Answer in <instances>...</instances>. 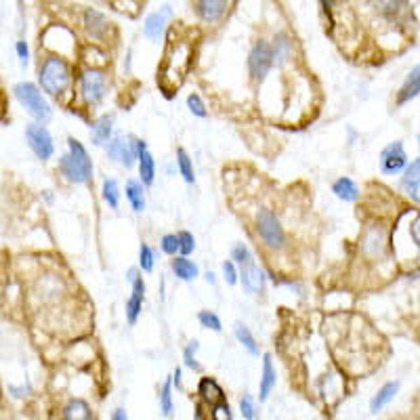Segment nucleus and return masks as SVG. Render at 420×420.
<instances>
[{
  "label": "nucleus",
  "mask_w": 420,
  "mask_h": 420,
  "mask_svg": "<svg viewBox=\"0 0 420 420\" xmlns=\"http://www.w3.org/2000/svg\"><path fill=\"white\" fill-rule=\"evenodd\" d=\"M70 143V153H66L61 158V171L68 177V181L72 183H86L93 177V162L90 155L86 153V149L82 147L80 141H76L74 137L68 139Z\"/></svg>",
  "instance_id": "1"
},
{
  "label": "nucleus",
  "mask_w": 420,
  "mask_h": 420,
  "mask_svg": "<svg viewBox=\"0 0 420 420\" xmlns=\"http://www.w3.org/2000/svg\"><path fill=\"white\" fill-rule=\"evenodd\" d=\"M72 80V72L66 59L48 57L40 68V86L48 95H61Z\"/></svg>",
  "instance_id": "2"
},
{
  "label": "nucleus",
  "mask_w": 420,
  "mask_h": 420,
  "mask_svg": "<svg viewBox=\"0 0 420 420\" xmlns=\"http://www.w3.org/2000/svg\"><path fill=\"white\" fill-rule=\"evenodd\" d=\"M15 97L19 99V103L28 110V114L32 118H36L38 122H48L50 120V105L42 97V93H40V88L36 84L19 82L15 86Z\"/></svg>",
  "instance_id": "3"
},
{
  "label": "nucleus",
  "mask_w": 420,
  "mask_h": 420,
  "mask_svg": "<svg viewBox=\"0 0 420 420\" xmlns=\"http://www.w3.org/2000/svg\"><path fill=\"white\" fill-rule=\"evenodd\" d=\"M256 231H258L260 240L265 242L269 248H282L284 242H286V236H284V229H282L278 217L271 213V210H267V208L258 210V215H256Z\"/></svg>",
  "instance_id": "4"
},
{
  "label": "nucleus",
  "mask_w": 420,
  "mask_h": 420,
  "mask_svg": "<svg viewBox=\"0 0 420 420\" xmlns=\"http://www.w3.org/2000/svg\"><path fill=\"white\" fill-rule=\"evenodd\" d=\"M271 66H274L271 46H269L265 40H258V42L252 46L250 55H248V70H250L252 80L260 82L262 78L267 76V72L271 70Z\"/></svg>",
  "instance_id": "5"
},
{
  "label": "nucleus",
  "mask_w": 420,
  "mask_h": 420,
  "mask_svg": "<svg viewBox=\"0 0 420 420\" xmlns=\"http://www.w3.org/2000/svg\"><path fill=\"white\" fill-rule=\"evenodd\" d=\"M26 139H28L32 151L40 158V160H48V158L52 155V151H55L52 137L42 124H30L26 128Z\"/></svg>",
  "instance_id": "6"
},
{
  "label": "nucleus",
  "mask_w": 420,
  "mask_h": 420,
  "mask_svg": "<svg viewBox=\"0 0 420 420\" xmlns=\"http://www.w3.org/2000/svg\"><path fill=\"white\" fill-rule=\"evenodd\" d=\"M80 90L88 105H97L105 95V76L99 70H86L80 78Z\"/></svg>",
  "instance_id": "7"
},
{
  "label": "nucleus",
  "mask_w": 420,
  "mask_h": 420,
  "mask_svg": "<svg viewBox=\"0 0 420 420\" xmlns=\"http://www.w3.org/2000/svg\"><path fill=\"white\" fill-rule=\"evenodd\" d=\"M408 164V155L405 149L401 145V141H395L391 145H387L381 153V171L385 175H397L399 171H403Z\"/></svg>",
  "instance_id": "8"
},
{
  "label": "nucleus",
  "mask_w": 420,
  "mask_h": 420,
  "mask_svg": "<svg viewBox=\"0 0 420 420\" xmlns=\"http://www.w3.org/2000/svg\"><path fill=\"white\" fill-rule=\"evenodd\" d=\"M385 246H387L385 227H381V225H370V227L363 231L361 250H363L365 256H370V258L383 256V254H385Z\"/></svg>",
  "instance_id": "9"
},
{
  "label": "nucleus",
  "mask_w": 420,
  "mask_h": 420,
  "mask_svg": "<svg viewBox=\"0 0 420 420\" xmlns=\"http://www.w3.org/2000/svg\"><path fill=\"white\" fill-rule=\"evenodd\" d=\"M242 280V286L248 294H258L265 288V274H262L260 267H256V262L250 260L246 265H242V276H238Z\"/></svg>",
  "instance_id": "10"
},
{
  "label": "nucleus",
  "mask_w": 420,
  "mask_h": 420,
  "mask_svg": "<svg viewBox=\"0 0 420 420\" xmlns=\"http://www.w3.org/2000/svg\"><path fill=\"white\" fill-rule=\"evenodd\" d=\"M171 17V7H162V11H158V13H151L145 17V23H143V34L158 42L162 38L164 34V28H166V19Z\"/></svg>",
  "instance_id": "11"
},
{
  "label": "nucleus",
  "mask_w": 420,
  "mask_h": 420,
  "mask_svg": "<svg viewBox=\"0 0 420 420\" xmlns=\"http://www.w3.org/2000/svg\"><path fill=\"white\" fill-rule=\"evenodd\" d=\"M108 153L114 158V160H118L122 166L131 169L135 164V158H137V149L133 147V143L124 137H116L110 147H108Z\"/></svg>",
  "instance_id": "12"
},
{
  "label": "nucleus",
  "mask_w": 420,
  "mask_h": 420,
  "mask_svg": "<svg viewBox=\"0 0 420 420\" xmlns=\"http://www.w3.org/2000/svg\"><path fill=\"white\" fill-rule=\"evenodd\" d=\"M84 28L88 32V36H93L95 40H101L105 38V34H108V19H105L103 13H99L97 9H86L84 11Z\"/></svg>",
  "instance_id": "13"
},
{
  "label": "nucleus",
  "mask_w": 420,
  "mask_h": 420,
  "mask_svg": "<svg viewBox=\"0 0 420 420\" xmlns=\"http://www.w3.org/2000/svg\"><path fill=\"white\" fill-rule=\"evenodd\" d=\"M195 11L204 21L215 23L227 13V3H223V0H200V3H195Z\"/></svg>",
  "instance_id": "14"
},
{
  "label": "nucleus",
  "mask_w": 420,
  "mask_h": 420,
  "mask_svg": "<svg viewBox=\"0 0 420 420\" xmlns=\"http://www.w3.org/2000/svg\"><path fill=\"white\" fill-rule=\"evenodd\" d=\"M143 296H145V284H143V278H135L133 280V292H131V298L126 303V318H128V324H135L139 313H141V307H143Z\"/></svg>",
  "instance_id": "15"
},
{
  "label": "nucleus",
  "mask_w": 420,
  "mask_h": 420,
  "mask_svg": "<svg viewBox=\"0 0 420 420\" xmlns=\"http://www.w3.org/2000/svg\"><path fill=\"white\" fill-rule=\"evenodd\" d=\"M401 189L408 198H412L414 202H418V193H420V162L414 160L405 173H403V179H401Z\"/></svg>",
  "instance_id": "16"
},
{
  "label": "nucleus",
  "mask_w": 420,
  "mask_h": 420,
  "mask_svg": "<svg viewBox=\"0 0 420 420\" xmlns=\"http://www.w3.org/2000/svg\"><path fill=\"white\" fill-rule=\"evenodd\" d=\"M276 387V370H274V361L271 355L267 353L262 357V376H260V387H258V397L260 401H265L269 397V393Z\"/></svg>",
  "instance_id": "17"
},
{
  "label": "nucleus",
  "mask_w": 420,
  "mask_h": 420,
  "mask_svg": "<svg viewBox=\"0 0 420 420\" xmlns=\"http://www.w3.org/2000/svg\"><path fill=\"white\" fill-rule=\"evenodd\" d=\"M112 116H101L95 124H93V128H90V139H93V143L95 145H105L110 141V137H112Z\"/></svg>",
  "instance_id": "18"
},
{
  "label": "nucleus",
  "mask_w": 420,
  "mask_h": 420,
  "mask_svg": "<svg viewBox=\"0 0 420 420\" xmlns=\"http://www.w3.org/2000/svg\"><path fill=\"white\" fill-rule=\"evenodd\" d=\"M418 93H420V68L416 66V68L410 72L405 84L401 86V90H399V95H397V103L401 105V103H405V101L418 97Z\"/></svg>",
  "instance_id": "19"
},
{
  "label": "nucleus",
  "mask_w": 420,
  "mask_h": 420,
  "mask_svg": "<svg viewBox=\"0 0 420 420\" xmlns=\"http://www.w3.org/2000/svg\"><path fill=\"white\" fill-rule=\"evenodd\" d=\"M64 420H90V408L84 399H70L64 408Z\"/></svg>",
  "instance_id": "20"
},
{
  "label": "nucleus",
  "mask_w": 420,
  "mask_h": 420,
  "mask_svg": "<svg viewBox=\"0 0 420 420\" xmlns=\"http://www.w3.org/2000/svg\"><path fill=\"white\" fill-rule=\"evenodd\" d=\"M173 271H175V276H177L179 280H183V282H191V280H195L198 274H200L195 262H191V260L185 258V256H179V258L173 260Z\"/></svg>",
  "instance_id": "21"
},
{
  "label": "nucleus",
  "mask_w": 420,
  "mask_h": 420,
  "mask_svg": "<svg viewBox=\"0 0 420 420\" xmlns=\"http://www.w3.org/2000/svg\"><path fill=\"white\" fill-rule=\"evenodd\" d=\"M399 391V383H387L376 395H374V399L370 401V410L376 414V412H381L389 401H393V397H395V393Z\"/></svg>",
  "instance_id": "22"
},
{
  "label": "nucleus",
  "mask_w": 420,
  "mask_h": 420,
  "mask_svg": "<svg viewBox=\"0 0 420 420\" xmlns=\"http://www.w3.org/2000/svg\"><path fill=\"white\" fill-rule=\"evenodd\" d=\"M137 160H139V173H141V179L145 185H151L153 179H155V162L151 153L145 149V151H139L137 153Z\"/></svg>",
  "instance_id": "23"
},
{
  "label": "nucleus",
  "mask_w": 420,
  "mask_h": 420,
  "mask_svg": "<svg viewBox=\"0 0 420 420\" xmlns=\"http://www.w3.org/2000/svg\"><path fill=\"white\" fill-rule=\"evenodd\" d=\"M271 55H274V61L278 64H286L292 55V42L288 40L286 34H278L276 36V44L271 48Z\"/></svg>",
  "instance_id": "24"
},
{
  "label": "nucleus",
  "mask_w": 420,
  "mask_h": 420,
  "mask_svg": "<svg viewBox=\"0 0 420 420\" xmlns=\"http://www.w3.org/2000/svg\"><path fill=\"white\" fill-rule=\"evenodd\" d=\"M200 395L210 403H221L223 401V389L213 379H202L200 381Z\"/></svg>",
  "instance_id": "25"
},
{
  "label": "nucleus",
  "mask_w": 420,
  "mask_h": 420,
  "mask_svg": "<svg viewBox=\"0 0 420 420\" xmlns=\"http://www.w3.org/2000/svg\"><path fill=\"white\" fill-rule=\"evenodd\" d=\"M332 191L341 198V200H345V202H355L357 198H359V191H357V185L349 179V177H343V179H338L334 185H332Z\"/></svg>",
  "instance_id": "26"
},
{
  "label": "nucleus",
  "mask_w": 420,
  "mask_h": 420,
  "mask_svg": "<svg viewBox=\"0 0 420 420\" xmlns=\"http://www.w3.org/2000/svg\"><path fill=\"white\" fill-rule=\"evenodd\" d=\"M126 198H128L135 213H143V210H145V195H143V185L139 181H128L126 183Z\"/></svg>",
  "instance_id": "27"
},
{
  "label": "nucleus",
  "mask_w": 420,
  "mask_h": 420,
  "mask_svg": "<svg viewBox=\"0 0 420 420\" xmlns=\"http://www.w3.org/2000/svg\"><path fill=\"white\" fill-rule=\"evenodd\" d=\"M236 338L248 349V353L250 355H258V345H256V341H254V336H252V332L248 330V326H244L242 322H236Z\"/></svg>",
  "instance_id": "28"
},
{
  "label": "nucleus",
  "mask_w": 420,
  "mask_h": 420,
  "mask_svg": "<svg viewBox=\"0 0 420 420\" xmlns=\"http://www.w3.org/2000/svg\"><path fill=\"white\" fill-rule=\"evenodd\" d=\"M177 164H179V171H181V175H183V179L187 181V183H193V166H191V160H189V155H187V151L185 149H179L177 151Z\"/></svg>",
  "instance_id": "29"
},
{
  "label": "nucleus",
  "mask_w": 420,
  "mask_h": 420,
  "mask_svg": "<svg viewBox=\"0 0 420 420\" xmlns=\"http://www.w3.org/2000/svg\"><path fill=\"white\" fill-rule=\"evenodd\" d=\"M103 200L108 202L112 208H118L120 204V193H118V183L114 179H108L103 183Z\"/></svg>",
  "instance_id": "30"
},
{
  "label": "nucleus",
  "mask_w": 420,
  "mask_h": 420,
  "mask_svg": "<svg viewBox=\"0 0 420 420\" xmlns=\"http://www.w3.org/2000/svg\"><path fill=\"white\" fill-rule=\"evenodd\" d=\"M198 320H200V324H202L204 328H210V330H215V332H221V330H223L219 315L213 313V311H200Z\"/></svg>",
  "instance_id": "31"
},
{
  "label": "nucleus",
  "mask_w": 420,
  "mask_h": 420,
  "mask_svg": "<svg viewBox=\"0 0 420 420\" xmlns=\"http://www.w3.org/2000/svg\"><path fill=\"white\" fill-rule=\"evenodd\" d=\"M171 387H173V383L166 381V383L162 385V393H160V410H162V414H164L166 418L173 414V395H171Z\"/></svg>",
  "instance_id": "32"
},
{
  "label": "nucleus",
  "mask_w": 420,
  "mask_h": 420,
  "mask_svg": "<svg viewBox=\"0 0 420 420\" xmlns=\"http://www.w3.org/2000/svg\"><path fill=\"white\" fill-rule=\"evenodd\" d=\"M177 240H179V252L187 258V254H191L193 248H195L193 236L189 231H181V233H177Z\"/></svg>",
  "instance_id": "33"
},
{
  "label": "nucleus",
  "mask_w": 420,
  "mask_h": 420,
  "mask_svg": "<svg viewBox=\"0 0 420 420\" xmlns=\"http://www.w3.org/2000/svg\"><path fill=\"white\" fill-rule=\"evenodd\" d=\"M139 265L143 271H151L153 269V252L147 244H141V250H139Z\"/></svg>",
  "instance_id": "34"
},
{
  "label": "nucleus",
  "mask_w": 420,
  "mask_h": 420,
  "mask_svg": "<svg viewBox=\"0 0 420 420\" xmlns=\"http://www.w3.org/2000/svg\"><path fill=\"white\" fill-rule=\"evenodd\" d=\"M231 256H233V260L240 262V265H246V262L252 260V252H250L248 246H244V244H236L233 250H231Z\"/></svg>",
  "instance_id": "35"
},
{
  "label": "nucleus",
  "mask_w": 420,
  "mask_h": 420,
  "mask_svg": "<svg viewBox=\"0 0 420 420\" xmlns=\"http://www.w3.org/2000/svg\"><path fill=\"white\" fill-rule=\"evenodd\" d=\"M187 108L191 110V114H195L200 118L206 116V108H204V103H202V99L198 95H189L187 97Z\"/></svg>",
  "instance_id": "36"
},
{
  "label": "nucleus",
  "mask_w": 420,
  "mask_h": 420,
  "mask_svg": "<svg viewBox=\"0 0 420 420\" xmlns=\"http://www.w3.org/2000/svg\"><path fill=\"white\" fill-rule=\"evenodd\" d=\"M240 412L246 420H254V401L250 395H244L242 401H240Z\"/></svg>",
  "instance_id": "37"
},
{
  "label": "nucleus",
  "mask_w": 420,
  "mask_h": 420,
  "mask_svg": "<svg viewBox=\"0 0 420 420\" xmlns=\"http://www.w3.org/2000/svg\"><path fill=\"white\" fill-rule=\"evenodd\" d=\"M213 420H231V408H229V403H225V401L215 403Z\"/></svg>",
  "instance_id": "38"
},
{
  "label": "nucleus",
  "mask_w": 420,
  "mask_h": 420,
  "mask_svg": "<svg viewBox=\"0 0 420 420\" xmlns=\"http://www.w3.org/2000/svg\"><path fill=\"white\" fill-rule=\"evenodd\" d=\"M162 250L166 254H177L179 252V240H177V236H173V233L164 236L162 238Z\"/></svg>",
  "instance_id": "39"
},
{
  "label": "nucleus",
  "mask_w": 420,
  "mask_h": 420,
  "mask_svg": "<svg viewBox=\"0 0 420 420\" xmlns=\"http://www.w3.org/2000/svg\"><path fill=\"white\" fill-rule=\"evenodd\" d=\"M223 276H225V282L229 286H233L238 282V271H236V265H233V260H225L223 262Z\"/></svg>",
  "instance_id": "40"
},
{
  "label": "nucleus",
  "mask_w": 420,
  "mask_h": 420,
  "mask_svg": "<svg viewBox=\"0 0 420 420\" xmlns=\"http://www.w3.org/2000/svg\"><path fill=\"white\" fill-rule=\"evenodd\" d=\"M195 351H198V341H191L187 345V349H185V363L189 368H198V363H195Z\"/></svg>",
  "instance_id": "41"
},
{
  "label": "nucleus",
  "mask_w": 420,
  "mask_h": 420,
  "mask_svg": "<svg viewBox=\"0 0 420 420\" xmlns=\"http://www.w3.org/2000/svg\"><path fill=\"white\" fill-rule=\"evenodd\" d=\"M17 52H19V57H21V64L26 66L28 64V44L23 40L17 42Z\"/></svg>",
  "instance_id": "42"
},
{
  "label": "nucleus",
  "mask_w": 420,
  "mask_h": 420,
  "mask_svg": "<svg viewBox=\"0 0 420 420\" xmlns=\"http://www.w3.org/2000/svg\"><path fill=\"white\" fill-rule=\"evenodd\" d=\"M112 420H128V416H126V412L122 410V408H118L116 412H114V418Z\"/></svg>",
  "instance_id": "43"
},
{
  "label": "nucleus",
  "mask_w": 420,
  "mask_h": 420,
  "mask_svg": "<svg viewBox=\"0 0 420 420\" xmlns=\"http://www.w3.org/2000/svg\"><path fill=\"white\" fill-rule=\"evenodd\" d=\"M175 383H177V387H181V370H179V368H177V370H175Z\"/></svg>",
  "instance_id": "44"
},
{
  "label": "nucleus",
  "mask_w": 420,
  "mask_h": 420,
  "mask_svg": "<svg viewBox=\"0 0 420 420\" xmlns=\"http://www.w3.org/2000/svg\"><path fill=\"white\" fill-rule=\"evenodd\" d=\"M206 280H208L210 284H215V274H210V271H208V274H206Z\"/></svg>",
  "instance_id": "45"
}]
</instances>
